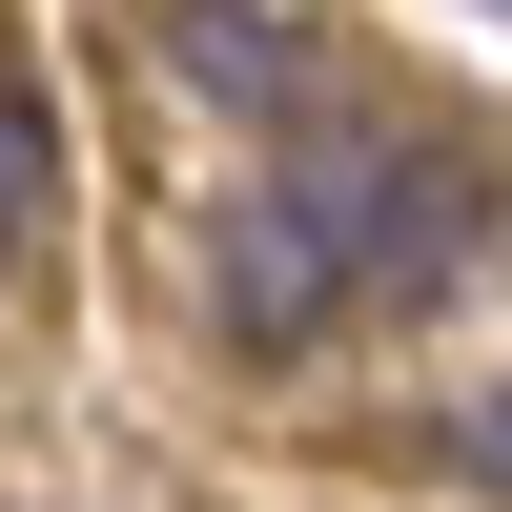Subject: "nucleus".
I'll use <instances>...</instances> for the list:
<instances>
[{
    "instance_id": "obj_1",
    "label": "nucleus",
    "mask_w": 512,
    "mask_h": 512,
    "mask_svg": "<svg viewBox=\"0 0 512 512\" xmlns=\"http://www.w3.org/2000/svg\"><path fill=\"white\" fill-rule=\"evenodd\" d=\"M349 287H369V267H349V123H308V144H287L267 185L205 226V328H226L246 369H287Z\"/></svg>"
},
{
    "instance_id": "obj_2",
    "label": "nucleus",
    "mask_w": 512,
    "mask_h": 512,
    "mask_svg": "<svg viewBox=\"0 0 512 512\" xmlns=\"http://www.w3.org/2000/svg\"><path fill=\"white\" fill-rule=\"evenodd\" d=\"M512 246V185L451 123H349V267H369V308H451Z\"/></svg>"
},
{
    "instance_id": "obj_3",
    "label": "nucleus",
    "mask_w": 512,
    "mask_h": 512,
    "mask_svg": "<svg viewBox=\"0 0 512 512\" xmlns=\"http://www.w3.org/2000/svg\"><path fill=\"white\" fill-rule=\"evenodd\" d=\"M144 41H164V82H185V103H226V123H287V144H308V41L267 21V0H144Z\"/></svg>"
},
{
    "instance_id": "obj_4",
    "label": "nucleus",
    "mask_w": 512,
    "mask_h": 512,
    "mask_svg": "<svg viewBox=\"0 0 512 512\" xmlns=\"http://www.w3.org/2000/svg\"><path fill=\"white\" fill-rule=\"evenodd\" d=\"M62 246V123H41V82H0V267H41Z\"/></svg>"
},
{
    "instance_id": "obj_5",
    "label": "nucleus",
    "mask_w": 512,
    "mask_h": 512,
    "mask_svg": "<svg viewBox=\"0 0 512 512\" xmlns=\"http://www.w3.org/2000/svg\"><path fill=\"white\" fill-rule=\"evenodd\" d=\"M451 451H472V492L512 512V390H492V410H472V431H451Z\"/></svg>"
},
{
    "instance_id": "obj_6",
    "label": "nucleus",
    "mask_w": 512,
    "mask_h": 512,
    "mask_svg": "<svg viewBox=\"0 0 512 512\" xmlns=\"http://www.w3.org/2000/svg\"><path fill=\"white\" fill-rule=\"evenodd\" d=\"M492 21H512V0H492Z\"/></svg>"
}]
</instances>
